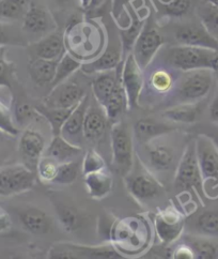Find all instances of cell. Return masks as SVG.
Segmentation results:
<instances>
[{"instance_id": "obj_1", "label": "cell", "mask_w": 218, "mask_h": 259, "mask_svg": "<svg viewBox=\"0 0 218 259\" xmlns=\"http://www.w3.org/2000/svg\"><path fill=\"white\" fill-rule=\"evenodd\" d=\"M196 154L203 179L204 196L218 198V148L208 135H199L195 140Z\"/></svg>"}, {"instance_id": "obj_2", "label": "cell", "mask_w": 218, "mask_h": 259, "mask_svg": "<svg viewBox=\"0 0 218 259\" xmlns=\"http://www.w3.org/2000/svg\"><path fill=\"white\" fill-rule=\"evenodd\" d=\"M214 54L215 52L211 50L178 45L164 51L161 59L172 69L189 72L210 69Z\"/></svg>"}, {"instance_id": "obj_3", "label": "cell", "mask_w": 218, "mask_h": 259, "mask_svg": "<svg viewBox=\"0 0 218 259\" xmlns=\"http://www.w3.org/2000/svg\"><path fill=\"white\" fill-rule=\"evenodd\" d=\"M112 165L114 169L126 177L134 167V145L129 125L123 121H117L111 130Z\"/></svg>"}, {"instance_id": "obj_4", "label": "cell", "mask_w": 218, "mask_h": 259, "mask_svg": "<svg viewBox=\"0 0 218 259\" xmlns=\"http://www.w3.org/2000/svg\"><path fill=\"white\" fill-rule=\"evenodd\" d=\"M175 184L182 190L195 191L200 198L204 196L203 179L197 160L195 141L186 146L181 156L175 176Z\"/></svg>"}, {"instance_id": "obj_5", "label": "cell", "mask_w": 218, "mask_h": 259, "mask_svg": "<svg viewBox=\"0 0 218 259\" xmlns=\"http://www.w3.org/2000/svg\"><path fill=\"white\" fill-rule=\"evenodd\" d=\"M214 82V74L210 69L186 72L177 89V98L181 103H197L210 94Z\"/></svg>"}, {"instance_id": "obj_6", "label": "cell", "mask_w": 218, "mask_h": 259, "mask_svg": "<svg viewBox=\"0 0 218 259\" xmlns=\"http://www.w3.org/2000/svg\"><path fill=\"white\" fill-rule=\"evenodd\" d=\"M36 174L25 164L0 167V195L13 196L30 191L35 184Z\"/></svg>"}, {"instance_id": "obj_7", "label": "cell", "mask_w": 218, "mask_h": 259, "mask_svg": "<svg viewBox=\"0 0 218 259\" xmlns=\"http://www.w3.org/2000/svg\"><path fill=\"white\" fill-rule=\"evenodd\" d=\"M143 224L136 219H125L115 221L113 223L109 240L113 241L116 248L122 254V251H138L143 248L144 243V228L140 227Z\"/></svg>"}, {"instance_id": "obj_8", "label": "cell", "mask_w": 218, "mask_h": 259, "mask_svg": "<svg viewBox=\"0 0 218 259\" xmlns=\"http://www.w3.org/2000/svg\"><path fill=\"white\" fill-rule=\"evenodd\" d=\"M124 178L127 191L138 202L145 203L154 200L165 193L162 184L145 168L131 171Z\"/></svg>"}, {"instance_id": "obj_9", "label": "cell", "mask_w": 218, "mask_h": 259, "mask_svg": "<svg viewBox=\"0 0 218 259\" xmlns=\"http://www.w3.org/2000/svg\"><path fill=\"white\" fill-rule=\"evenodd\" d=\"M57 29L56 21L46 8L32 2L29 10L23 18L22 30L25 36L33 38L32 42L39 41Z\"/></svg>"}, {"instance_id": "obj_10", "label": "cell", "mask_w": 218, "mask_h": 259, "mask_svg": "<svg viewBox=\"0 0 218 259\" xmlns=\"http://www.w3.org/2000/svg\"><path fill=\"white\" fill-rule=\"evenodd\" d=\"M185 219L175 207L159 210L154 217V229L164 245L176 242L184 230Z\"/></svg>"}, {"instance_id": "obj_11", "label": "cell", "mask_w": 218, "mask_h": 259, "mask_svg": "<svg viewBox=\"0 0 218 259\" xmlns=\"http://www.w3.org/2000/svg\"><path fill=\"white\" fill-rule=\"evenodd\" d=\"M164 43L165 40L162 35L148 21L132 51V55L142 71L148 68Z\"/></svg>"}, {"instance_id": "obj_12", "label": "cell", "mask_w": 218, "mask_h": 259, "mask_svg": "<svg viewBox=\"0 0 218 259\" xmlns=\"http://www.w3.org/2000/svg\"><path fill=\"white\" fill-rule=\"evenodd\" d=\"M143 71L132 54L124 59L122 68V86L127 99V109L139 107V98L143 89Z\"/></svg>"}, {"instance_id": "obj_13", "label": "cell", "mask_w": 218, "mask_h": 259, "mask_svg": "<svg viewBox=\"0 0 218 259\" xmlns=\"http://www.w3.org/2000/svg\"><path fill=\"white\" fill-rule=\"evenodd\" d=\"M50 201L60 226L67 233H76L84 227L86 215L74 203L59 196L56 193L50 194Z\"/></svg>"}, {"instance_id": "obj_14", "label": "cell", "mask_w": 218, "mask_h": 259, "mask_svg": "<svg viewBox=\"0 0 218 259\" xmlns=\"http://www.w3.org/2000/svg\"><path fill=\"white\" fill-rule=\"evenodd\" d=\"M85 96V89L77 82L63 81L51 89L43 105L49 108H74Z\"/></svg>"}, {"instance_id": "obj_15", "label": "cell", "mask_w": 218, "mask_h": 259, "mask_svg": "<svg viewBox=\"0 0 218 259\" xmlns=\"http://www.w3.org/2000/svg\"><path fill=\"white\" fill-rule=\"evenodd\" d=\"M45 149V140L40 132L30 127L24 130L18 142V151L27 167L36 171V166Z\"/></svg>"}, {"instance_id": "obj_16", "label": "cell", "mask_w": 218, "mask_h": 259, "mask_svg": "<svg viewBox=\"0 0 218 259\" xmlns=\"http://www.w3.org/2000/svg\"><path fill=\"white\" fill-rule=\"evenodd\" d=\"M27 49L32 58L51 61H59L67 53L65 36L57 31L47 34L39 41L29 43Z\"/></svg>"}, {"instance_id": "obj_17", "label": "cell", "mask_w": 218, "mask_h": 259, "mask_svg": "<svg viewBox=\"0 0 218 259\" xmlns=\"http://www.w3.org/2000/svg\"><path fill=\"white\" fill-rule=\"evenodd\" d=\"M176 40L180 45L218 52V40L213 38L200 23L180 26L176 30Z\"/></svg>"}, {"instance_id": "obj_18", "label": "cell", "mask_w": 218, "mask_h": 259, "mask_svg": "<svg viewBox=\"0 0 218 259\" xmlns=\"http://www.w3.org/2000/svg\"><path fill=\"white\" fill-rule=\"evenodd\" d=\"M90 98L88 95L79 102V104L74 108L70 117L61 128L60 135L66 138L73 145L81 147V143L85 140L84 137V121L87 109L90 105Z\"/></svg>"}, {"instance_id": "obj_19", "label": "cell", "mask_w": 218, "mask_h": 259, "mask_svg": "<svg viewBox=\"0 0 218 259\" xmlns=\"http://www.w3.org/2000/svg\"><path fill=\"white\" fill-rule=\"evenodd\" d=\"M17 215L23 228L32 235L43 236L52 229L51 218L41 208L29 206L18 211Z\"/></svg>"}, {"instance_id": "obj_20", "label": "cell", "mask_w": 218, "mask_h": 259, "mask_svg": "<svg viewBox=\"0 0 218 259\" xmlns=\"http://www.w3.org/2000/svg\"><path fill=\"white\" fill-rule=\"evenodd\" d=\"M108 118L104 112L103 107L95 101L87 109L84 121V137L88 142H97L104 136L106 130Z\"/></svg>"}, {"instance_id": "obj_21", "label": "cell", "mask_w": 218, "mask_h": 259, "mask_svg": "<svg viewBox=\"0 0 218 259\" xmlns=\"http://www.w3.org/2000/svg\"><path fill=\"white\" fill-rule=\"evenodd\" d=\"M124 60L118 66L116 70L107 71L103 73L96 74L92 81V91L95 101L97 103L104 106V104L112 96L118 84L121 81L122 78V68Z\"/></svg>"}, {"instance_id": "obj_22", "label": "cell", "mask_w": 218, "mask_h": 259, "mask_svg": "<svg viewBox=\"0 0 218 259\" xmlns=\"http://www.w3.org/2000/svg\"><path fill=\"white\" fill-rule=\"evenodd\" d=\"M177 127L172 124L160 122L154 118H141L134 125L136 140L141 144H150L153 140L162 135L176 131Z\"/></svg>"}, {"instance_id": "obj_23", "label": "cell", "mask_w": 218, "mask_h": 259, "mask_svg": "<svg viewBox=\"0 0 218 259\" xmlns=\"http://www.w3.org/2000/svg\"><path fill=\"white\" fill-rule=\"evenodd\" d=\"M123 61L121 45H109L103 54L90 62L83 63L81 71L86 74H98L107 71H113Z\"/></svg>"}, {"instance_id": "obj_24", "label": "cell", "mask_w": 218, "mask_h": 259, "mask_svg": "<svg viewBox=\"0 0 218 259\" xmlns=\"http://www.w3.org/2000/svg\"><path fill=\"white\" fill-rule=\"evenodd\" d=\"M81 152H83V148L71 144L61 135H57L52 136V140L49 146L45 149L43 155L48 156L59 164H62L75 161Z\"/></svg>"}, {"instance_id": "obj_25", "label": "cell", "mask_w": 218, "mask_h": 259, "mask_svg": "<svg viewBox=\"0 0 218 259\" xmlns=\"http://www.w3.org/2000/svg\"><path fill=\"white\" fill-rule=\"evenodd\" d=\"M202 113V101L197 103H180L164 110L162 117L175 123H195Z\"/></svg>"}, {"instance_id": "obj_26", "label": "cell", "mask_w": 218, "mask_h": 259, "mask_svg": "<svg viewBox=\"0 0 218 259\" xmlns=\"http://www.w3.org/2000/svg\"><path fill=\"white\" fill-rule=\"evenodd\" d=\"M130 24L125 28L120 29V41H121V49H122V58L123 60L132 54L134 49L135 42L137 41L139 34L141 33L143 27L145 25V21L139 17L136 13L135 9L132 10L130 8Z\"/></svg>"}, {"instance_id": "obj_27", "label": "cell", "mask_w": 218, "mask_h": 259, "mask_svg": "<svg viewBox=\"0 0 218 259\" xmlns=\"http://www.w3.org/2000/svg\"><path fill=\"white\" fill-rule=\"evenodd\" d=\"M85 184L90 197L94 199H103L113 191V176L106 169L85 175Z\"/></svg>"}, {"instance_id": "obj_28", "label": "cell", "mask_w": 218, "mask_h": 259, "mask_svg": "<svg viewBox=\"0 0 218 259\" xmlns=\"http://www.w3.org/2000/svg\"><path fill=\"white\" fill-rule=\"evenodd\" d=\"M57 64L58 61L32 58L28 66L29 74L32 80L39 86H51L54 75H56Z\"/></svg>"}, {"instance_id": "obj_29", "label": "cell", "mask_w": 218, "mask_h": 259, "mask_svg": "<svg viewBox=\"0 0 218 259\" xmlns=\"http://www.w3.org/2000/svg\"><path fill=\"white\" fill-rule=\"evenodd\" d=\"M149 164L157 171L168 170L175 162V152L172 148L165 145L147 144Z\"/></svg>"}, {"instance_id": "obj_30", "label": "cell", "mask_w": 218, "mask_h": 259, "mask_svg": "<svg viewBox=\"0 0 218 259\" xmlns=\"http://www.w3.org/2000/svg\"><path fill=\"white\" fill-rule=\"evenodd\" d=\"M102 107L109 121H113L114 123L119 120L121 115L127 109V99L122 86V78Z\"/></svg>"}, {"instance_id": "obj_31", "label": "cell", "mask_w": 218, "mask_h": 259, "mask_svg": "<svg viewBox=\"0 0 218 259\" xmlns=\"http://www.w3.org/2000/svg\"><path fill=\"white\" fill-rule=\"evenodd\" d=\"M74 108H49L43 104L35 106L36 112L49 123L52 136L60 135L62 126L65 125Z\"/></svg>"}, {"instance_id": "obj_32", "label": "cell", "mask_w": 218, "mask_h": 259, "mask_svg": "<svg viewBox=\"0 0 218 259\" xmlns=\"http://www.w3.org/2000/svg\"><path fill=\"white\" fill-rule=\"evenodd\" d=\"M86 259H129L121 254L113 243L87 245L73 243Z\"/></svg>"}, {"instance_id": "obj_33", "label": "cell", "mask_w": 218, "mask_h": 259, "mask_svg": "<svg viewBox=\"0 0 218 259\" xmlns=\"http://www.w3.org/2000/svg\"><path fill=\"white\" fill-rule=\"evenodd\" d=\"M32 0H0V21L10 23L23 20Z\"/></svg>"}, {"instance_id": "obj_34", "label": "cell", "mask_w": 218, "mask_h": 259, "mask_svg": "<svg viewBox=\"0 0 218 259\" xmlns=\"http://www.w3.org/2000/svg\"><path fill=\"white\" fill-rule=\"evenodd\" d=\"M213 239L190 236L186 238V244L193 248L196 259H218V243Z\"/></svg>"}, {"instance_id": "obj_35", "label": "cell", "mask_w": 218, "mask_h": 259, "mask_svg": "<svg viewBox=\"0 0 218 259\" xmlns=\"http://www.w3.org/2000/svg\"><path fill=\"white\" fill-rule=\"evenodd\" d=\"M197 15L205 30L218 40V7L202 2L197 7Z\"/></svg>"}, {"instance_id": "obj_36", "label": "cell", "mask_w": 218, "mask_h": 259, "mask_svg": "<svg viewBox=\"0 0 218 259\" xmlns=\"http://www.w3.org/2000/svg\"><path fill=\"white\" fill-rule=\"evenodd\" d=\"M81 66H83V62L79 59L73 56L70 53H66L62 56V58L58 61L56 75H54L51 87L53 88L61 84V82L66 81L71 75H73L76 71H78L81 68Z\"/></svg>"}, {"instance_id": "obj_37", "label": "cell", "mask_w": 218, "mask_h": 259, "mask_svg": "<svg viewBox=\"0 0 218 259\" xmlns=\"http://www.w3.org/2000/svg\"><path fill=\"white\" fill-rule=\"evenodd\" d=\"M175 74L169 69L154 70L149 77V85L157 94H167L175 86Z\"/></svg>"}, {"instance_id": "obj_38", "label": "cell", "mask_w": 218, "mask_h": 259, "mask_svg": "<svg viewBox=\"0 0 218 259\" xmlns=\"http://www.w3.org/2000/svg\"><path fill=\"white\" fill-rule=\"evenodd\" d=\"M27 39L20 29H17L11 23H7L0 21V48H5L8 45H16V46H26Z\"/></svg>"}, {"instance_id": "obj_39", "label": "cell", "mask_w": 218, "mask_h": 259, "mask_svg": "<svg viewBox=\"0 0 218 259\" xmlns=\"http://www.w3.org/2000/svg\"><path fill=\"white\" fill-rule=\"evenodd\" d=\"M196 226L202 236L218 239V211L206 210L202 212L196 221Z\"/></svg>"}, {"instance_id": "obj_40", "label": "cell", "mask_w": 218, "mask_h": 259, "mask_svg": "<svg viewBox=\"0 0 218 259\" xmlns=\"http://www.w3.org/2000/svg\"><path fill=\"white\" fill-rule=\"evenodd\" d=\"M80 167L81 166L78 161L59 164L56 178L52 183L61 184V186H69V184L74 183L78 178Z\"/></svg>"}, {"instance_id": "obj_41", "label": "cell", "mask_w": 218, "mask_h": 259, "mask_svg": "<svg viewBox=\"0 0 218 259\" xmlns=\"http://www.w3.org/2000/svg\"><path fill=\"white\" fill-rule=\"evenodd\" d=\"M15 73V64L6 58V49L0 48V88L6 87L12 91L16 80Z\"/></svg>"}, {"instance_id": "obj_42", "label": "cell", "mask_w": 218, "mask_h": 259, "mask_svg": "<svg viewBox=\"0 0 218 259\" xmlns=\"http://www.w3.org/2000/svg\"><path fill=\"white\" fill-rule=\"evenodd\" d=\"M47 259H86L72 242L53 244L47 253Z\"/></svg>"}, {"instance_id": "obj_43", "label": "cell", "mask_w": 218, "mask_h": 259, "mask_svg": "<svg viewBox=\"0 0 218 259\" xmlns=\"http://www.w3.org/2000/svg\"><path fill=\"white\" fill-rule=\"evenodd\" d=\"M59 163L48 156L43 155L36 166V175L44 183H52L58 171Z\"/></svg>"}, {"instance_id": "obj_44", "label": "cell", "mask_w": 218, "mask_h": 259, "mask_svg": "<svg viewBox=\"0 0 218 259\" xmlns=\"http://www.w3.org/2000/svg\"><path fill=\"white\" fill-rule=\"evenodd\" d=\"M38 116L41 117L36 112L35 107L31 106L29 103H26V102H17L14 106L13 119L17 127L30 123Z\"/></svg>"}, {"instance_id": "obj_45", "label": "cell", "mask_w": 218, "mask_h": 259, "mask_svg": "<svg viewBox=\"0 0 218 259\" xmlns=\"http://www.w3.org/2000/svg\"><path fill=\"white\" fill-rule=\"evenodd\" d=\"M81 169H83V174L85 176L106 169V164L102 155L97 151L94 149H89L84 156L83 163H81Z\"/></svg>"}, {"instance_id": "obj_46", "label": "cell", "mask_w": 218, "mask_h": 259, "mask_svg": "<svg viewBox=\"0 0 218 259\" xmlns=\"http://www.w3.org/2000/svg\"><path fill=\"white\" fill-rule=\"evenodd\" d=\"M193 6L194 0H169L162 5V11L171 17H182L190 12Z\"/></svg>"}, {"instance_id": "obj_47", "label": "cell", "mask_w": 218, "mask_h": 259, "mask_svg": "<svg viewBox=\"0 0 218 259\" xmlns=\"http://www.w3.org/2000/svg\"><path fill=\"white\" fill-rule=\"evenodd\" d=\"M0 132L6 133L10 136H16L20 134V128L14 122L13 114L9 106L0 100Z\"/></svg>"}, {"instance_id": "obj_48", "label": "cell", "mask_w": 218, "mask_h": 259, "mask_svg": "<svg viewBox=\"0 0 218 259\" xmlns=\"http://www.w3.org/2000/svg\"><path fill=\"white\" fill-rule=\"evenodd\" d=\"M171 259H196V255L192 247L186 243H183L175 248Z\"/></svg>"}, {"instance_id": "obj_49", "label": "cell", "mask_w": 218, "mask_h": 259, "mask_svg": "<svg viewBox=\"0 0 218 259\" xmlns=\"http://www.w3.org/2000/svg\"><path fill=\"white\" fill-rule=\"evenodd\" d=\"M131 0H113L112 4V14L115 20L120 21L122 14L126 12V6L130 4Z\"/></svg>"}, {"instance_id": "obj_50", "label": "cell", "mask_w": 218, "mask_h": 259, "mask_svg": "<svg viewBox=\"0 0 218 259\" xmlns=\"http://www.w3.org/2000/svg\"><path fill=\"white\" fill-rule=\"evenodd\" d=\"M12 227V219L9 214V212L0 207V234L7 233Z\"/></svg>"}, {"instance_id": "obj_51", "label": "cell", "mask_w": 218, "mask_h": 259, "mask_svg": "<svg viewBox=\"0 0 218 259\" xmlns=\"http://www.w3.org/2000/svg\"><path fill=\"white\" fill-rule=\"evenodd\" d=\"M210 118L214 123L218 124V94L215 96L210 105Z\"/></svg>"}, {"instance_id": "obj_52", "label": "cell", "mask_w": 218, "mask_h": 259, "mask_svg": "<svg viewBox=\"0 0 218 259\" xmlns=\"http://www.w3.org/2000/svg\"><path fill=\"white\" fill-rule=\"evenodd\" d=\"M210 70L213 72L214 77H216L217 80H218V52H215L214 56H213V58L211 60Z\"/></svg>"}, {"instance_id": "obj_53", "label": "cell", "mask_w": 218, "mask_h": 259, "mask_svg": "<svg viewBox=\"0 0 218 259\" xmlns=\"http://www.w3.org/2000/svg\"><path fill=\"white\" fill-rule=\"evenodd\" d=\"M104 2H105V0H91L88 8H87V10L94 11V10H96V9L101 7L104 4Z\"/></svg>"}, {"instance_id": "obj_54", "label": "cell", "mask_w": 218, "mask_h": 259, "mask_svg": "<svg viewBox=\"0 0 218 259\" xmlns=\"http://www.w3.org/2000/svg\"><path fill=\"white\" fill-rule=\"evenodd\" d=\"M51 2L59 8H66L69 7L74 0H51Z\"/></svg>"}, {"instance_id": "obj_55", "label": "cell", "mask_w": 218, "mask_h": 259, "mask_svg": "<svg viewBox=\"0 0 218 259\" xmlns=\"http://www.w3.org/2000/svg\"><path fill=\"white\" fill-rule=\"evenodd\" d=\"M78 2L80 3V6H81V7H83L84 9H87L91 0H78Z\"/></svg>"}, {"instance_id": "obj_56", "label": "cell", "mask_w": 218, "mask_h": 259, "mask_svg": "<svg viewBox=\"0 0 218 259\" xmlns=\"http://www.w3.org/2000/svg\"><path fill=\"white\" fill-rule=\"evenodd\" d=\"M203 2H206L208 4H212V5L216 6V7H218V0H203Z\"/></svg>"}, {"instance_id": "obj_57", "label": "cell", "mask_w": 218, "mask_h": 259, "mask_svg": "<svg viewBox=\"0 0 218 259\" xmlns=\"http://www.w3.org/2000/svg\"><path fill=\"white\" fill-rule=\"evenodd\" d=\"M212 138V141L214 142V144L216 145V147L218 148V136H210Z\"/></svg>"}]
</instances>
